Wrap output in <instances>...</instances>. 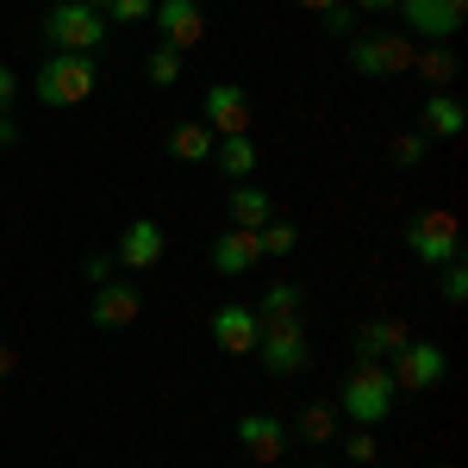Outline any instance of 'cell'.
Listing matches in <instances>:
<instances>
[{
    "instance_id": "1",
    "label": "cell",
    "mask_w": 468,
    "mask_h": 468,
    "mask_svg": "<svg viewBox=\"0 0 468 468\" xmlns=\"http://www.w3.org/2000/svg\"><path fill=\"white\" fill-rule=\"evenodd\" d=\"M394 399H399V388H394V375L381 368V362H356L350 375H344V394H337V412H350L356 425H381L388 412H394Z\"/></svg>"
},
{
    "instance_id": "2",
    "label": "cell",
    "mask_w": 468,
    "mask_h": 468,
    "mask_svg": "<svg viewBox=\"0 0 468 468\" xmlns=\"http://www.w3.org/2000/svg\"><path fill=\"white\" fill-rule=\"evenodd\" d=\"M94 88H101L94 57H69V50H57V57L37 69V81H32V94L44 101V107H81Z\"/></svg>"
},
{
    "instance_id": "3",
    "label": "cell",
    "mask_w": 468,
    "mask_h": 468,
    "mask_svg": "<svg viewBox=\"0 0 468 468\" xmlns=\"http://www.w3.org/2000/svg\"><path fill=\"white\" fill-rule=\"evenodd\" d=\"M44 37H50L57 50H69V57H94V50L107 44V19H101V6L63 0V6L44 13Z\"/></svg>"
},
{
    "instance_id": "4",
    "label": "cell",
    "mask_w": 468,
    "mask_h": 468,
    "mask_svg": "<svg viewBox=\"0 0 468 468\" xmlns=\"http://www.w3.org/2000/svg\"><path fill=\"white\" fill-rule=\"evenodd\" d=\"M406 250L419 256V262H431V269H443V262H456L463 256V238H456V213H419L412 225H406Z\"/></svg>"
},
{
    "instance_id": "5",
    "label": "cell",
    "mask_w": 468,
    "mask_h": 468,
    "mask_svg": "<svg viewBox=\"0 0 468 468\" xmlns=\"http://www.w3.org/2000/svg\"><path fill=\"white\" fill-rule=\"evenodd\" d=\"M256 356H262V368L269 375H300L306 368V331H300V319H262V337H256Z\"/></svg>"
},
{
    "instance_id": "6",
    "label": "cell",
    "mask_w": 468,
    "mask_h": 468,
    "mask_svg": "<svg viewBox=\"0 0 468 468\" xmlns=\"http://www.w3.org/2000/svg\"><path fill=\"white\" fill-rule=\"evenodd\" d=\"M388 375H394L399 394H431L437 381L450 375V356H443L437 344H425V337H412L406 350H394V368H388Z\"/></svg>"
},
{
    "instance_id": "7",
    "label": "cell",
    "mask_w": 468,
    "mask_h": 468,
    "mask_svg": "<svg viewBox=\"0 0 468 468\" xmlns=\"http://www.w3.org/2000/svg\"><path fill=\"white\" fill-rule=\"evenodd\" d=\"M200 125H207L213 138H250V94H244L238 81L207 88V101H200Z\"/></svg>"
},
{
    "instance_id": "8",
    "label": "cell",
    "mask_w": 468,
    "mask_h": 468,
    "mask_svg": "<svg viewBox=\"0 0 468 468\" xmlns=\"http://www.w3.org/2000/svg\"><path fill=\"white\" fill-rule=\"evenodd\" d=\"M412 37H350V69L356 75H406L412 69Z\"/></svg>"
},
{
    "instance_id": "9",
    "label": "cell",
    "mask_w": 468,
    "mask_h": 468,
    "mask_svg": "<svg viewBox=\"0 0 468 468\" xmlns=\"http://www.w3.org/2000/svg\"><path fill=\"white\" fill-rule=\"evenodd\" d=\"M394 6L412 37H450L468 19V0H394Z\"/></svg>"
},
{
    "instance_id": "10",
    "label": "cell",
    "mask_w": 468,
    "mask_h": 468,
    "mask_svg": "<svg viewBox=\"0 0 468 468\" xmlns=\"http://www.w3.org/2000/svg\"><path fill=\"white\" fill-rule=\"evenodd\" d=\"M156 32H163V44L169 50H194L200 37H207V6L200 0H156Z\"/></svg>"
},
{
    "instance_id": "11",
    "label": "cell",
    "mask_w": 468,
    "mask_h": 468,
    "mask_svg": "<svg viewBox=\"0 0 468 468\" xmlns=\"http://www.w3.org/2000/svg\"><path fill=\"white\" fill-rule=\"evenodd\" d=\"M256 337H262V319H256L250 306H218L213 313V344L225 350V356H256Z\"/></svg>"
},
{
    "instance_id": "12",
    "label": "cell",
    "mask_w": 468,
    "mask_h": 468,
    "mask_svg": "<svg viewBox=\"0 0 468 468\" xmlns=\"http://www.w3.org/2000/svg\"><path fill=\"white\" fill-rule=\"evenodd\" d=\"M238 443H244L250 463H282V450H288V425L269 419V412H244V419H238Z\"/></svg>"
},
{
    "instance_id": "13",
    "label": "cell",
    "mask_w": 468,
    "mask_h": 468,
    "mask_svg": "<svg viewBox=\"0 0 468 468\" xmlns=\"http://www.w3.org/2000/svg\"><path fill=\"white\" fill-rule=\"evenodd\" d=\"M138 313H144V293L132 288V282H101V288H94V313H88V319L101 324V331H112V324H132Z\"/></svg>"
},
{
    "instance_id": "14",
    "label": "cell",
    "mask_w": 468,
    "mask_h": 468,
    "mask_svg": "<svg viewBox=\"0 0 468 468\" xmlns=\"http://www.w3.org/2000/svg\"><path fill=\"white\" fill-rule=\"evenodd\" d=\"M412 344V324L406 319H368L356 324V362H381L394 356V350H406Z\"/></svg>"
},
{
    "instance_id": "15",
    "label": "cell",
    "mask_w": 468,
    "mask_h": 468,
    "mask_svg": "<svg viewBox=\"0 0 468 468\" xmlns=\"http://www.w3.org/2000/svg\"><path fill=\"white\" fill-rule=\"evenodd\" d=\"M119 262L125 269H156L163 262V225L156 218H132L125 238H119Z\"/></svg>"
},
{
    "instance_id": "16",
    "label": "cell",
    "mask_w": 468,
    "mask_h": 468,
    "mask_svg": "<svg viewBox=\"0 0 468 468\" xmlns=\"http://www.w3.org/2000/svg\"><path fill=\"white\" fill-rule=\"evenodd\" d=\"M256 262H262V244H256V231H244V225H231V231L213 244V269L218 275H250Z\"/></svg>"
},
{
    "instance_id": "17",
    "label": "cell",
    "mask_w": 468,
    "mask_h": 468,
    "mask_svg": "<svg viewBox=\"0 0 468 468\" xmlns=\"http://www.w3.org/2000/svg\"><path fill=\"white\" fill-rule=\"evenodd\" d=\"M463 125H468V112H463L456 94H431L425 112H419V132H425V138H456Z\"/></svg>"
},
{
    "instance_id": "18",
    "label": "cell",
    "mask_w": 468,
    "mask_h": 468,
    "mask_svg": "<svg viewBox=\"0 0 468 468\" xmlns=\"http://www.w3.org/2000/svg\"><path fill=\"white\" fill-rule=\"evenodd\" d=\"M213 144H218V138L200 125V119H181L176 132H169V156H176V163H207Z\"/></svg>"
},
{
    "instance_id": "19",
    "label": "cell",
    "mask_w": 468,
    "mask_h": 468,
    "mask_svg": "<svg viewBox=\"0 0 468 468\" xmlns=\"http://www.w3.org/2000/svg\"><path fill=\"white\" fill-rule=\"evenodd\" d=\"M288 437H300V443L324 450V443L337 437V412H331L324 399H313V406H300V419H293V431H288Z\"/></svg>"
},
{
    "instance_id": "20",
    "label": "cell",
    "mask_w": 468,
    "mask_h": 468,
    "mask_svg": "<svg viewBox=\"0 0 468 468\" xmlns=\"http://www.w3.org/2000/svg\"><path fill=\"white\" fill-rule=\"evenodd\" d=\"M225 200H231V225H244V231H262V225L275 218V207H269L262 187H231Z\"/></svg>"
},
{
    "instance_id": "21",
    "label": "cell",
    "mask_w": 468,
    "mask_h": 468,
    "mask_svg": "<svg viewBox=\"0 0 468 468\" xmlns=\"http://www.w3.org/2000/svg\"><path fill=\"white\" fill-rule=\"evenodd\" d=\"M213 156H218V169H225V181L256 176V144H250V138H218Z\"/></svg>"
},
{
    "instance_id": "22",
    "label": "cell",
    "mask_w": 468,
    "mask_h": 468,
    "mask_svg": "<svg viewBox=\"0 0 468 468\" xmlns=\"http://www.w3.org/2000/svg\"><path fill=\"white\" fill-rule=\"evenodd\" d=\"M412 69L425 75V88H450V81H456V50L437 44V50H425V57H412Z\"/></svg>"
},
{
    "instance_id": "23",
    "label": "cell",
    "mask_w": 468,
    "mask_h": 468,
    "mask_svg": "<svg viewBox=\"0 0 468 468\" xmlns=\"http://www.w3.org/2000/svg\"><path fill=\"white\" fill-rule=\"evenodd\" d=\"M256 244H262V256H293L300 250V231H293L288 218H269V225L256 231Z\"/></svg>"
},
{
    "instance_id": "24",
    "label": "cell",
    "mask_w": 468,
    "mask_h": 468,
    "mask_svg": "<svg viewBox=\"0 0 468 468\" xmlns=\"http://www.w3.org/2000/svg\"><path fill=\"white\" fill-rule=\"evenodd\" d=\"M256 319H300V288L293 282H275V288L262 293V313Z\"/></svg>"
},
{
    "instance_id": "25",
    "label": "cell",
    "mask_w": 468,
    "mask_h": 468,
    "mask_svg": "<svg viewBox=\"0 0 468 468\" xmlns=\"http://www.w3.org/2000/svg\"><path fill=\"white\" fill-rule=\"evenodd\" d=\"M144 75L156 81V88H176V81H181V50L156 44V50H150V63H144Z\"/></svg>"
},
{
    "instance_id": "26",
    "label": "cell",
    "mask_w": 468,
    "mask_h": 468,
    "mask_svg": "<svg viewBox=\"0 0 468 468\" xmlns=\"http://www.w3.org/2000/svg\"><path fill=\"white\" fill-rule=\"evenodd\" d=\"M388 150H394L399 169H419V163H425V150H431V138H425V132H399Z\"/></svg>"
},
{
    "instance_id": "27",
    "label": "cell",
    "mask_w": 468,
    "mask_h": 468,
    "mask_svg": "<svg viewBox=\"0 0 468 468\" xmlns=\"http://www.w3.org/2000/svg\"><path fill=\"white\" fill-rule=\"evenodd\" d=\"M443 300H450V306H468V269H463V256H456V262H443Z\"/></svg>"
},
{
    "instance_id": "28",
    "label": "cell",
    "mask_w": 468,
    "mask_h": 468,
    "mask_svg": "<svg viewBox=\"0 0 468 468\" xmlns=\"http://www.w3.org/2000/svg\"><path fill=\"white\" fill-rule=\"evenodd\" d=\"M344 456H350V463H375V456H381V443H375V431H368V425H356V431L344 437Z\"/></svg>"
},
{
    "instance_id": "29",
    "label": "cell",
    "mask_w": 468,
    "mask_h": 468,
    "mask_svg": "<svg viewBox=\"0 0 468 468\" xmlns=\"http://www.w3.org/2000/svg\"><path fill=\"white\" fill-rule=\"evenodd\" d=\"M101 6H107L119 26H138V19H150V13H156V0H101Z\"/></svg>"
},
{
    "instance_id": "30",
    "label": "cell",
    "mask_w": 468,
    "mask_h": 468,
    "mask_svg": "<svg viewBox=\"0 0 468 468\" xmlns=\"http://www.w3.org/2000/svg\"><path fill=\"white\" fill-rule=\"evenodd\" d=\"M324 32H331V37H356V6H350V0H337V6L324 13Z\"/></svg>"
},
{
    "instance_id": "31",
    "label": "cell",
    "mask_w": 468,
    "mask_h": 468,
    "mask_svg": "<svg viewBox=\"0 0 468 468\" xmlns=\"http://www.w3.org/2000/svg\"><path fill=\"white\" fill-rule=\"evenodd\" d=\"M81 275H88L94 288H101V282H112V256H88V262H81Z\"/></svg>"
},
{
    "instance_id": "32",
    "label": "cell",
    "mask_w": 468,
    "mask_h": 468,
    "mask_svg": "<svg viewBox=\"0 0 468 468\" xmlns=\"http://www.w3.org/2000/svg\"><path fill=\"white\" fill-rule=\"evenodd\" d=\"M13 94H19V75H13V69H6V63H0V112L13 107Z\"/></svg>"
},
{
    "instance_id": "33",
    "label": "cell",
    "mask_w": 468,
    "mask_h": 468,
    "mask_svg": "<svg viewBox=\"0 0 468 468\" xmlns=\"http://www.w3.org/2000/svg\"><path fill=\"white\" fill-rule=\"evenodd\" d=\"M0 144H19V125H13L6 112H0Z\"/></svg>"
},
{
    "instance_id": "34",
    "label": "cell",
    "mask_w": 468,
    "mask_h": 468,
    "mask_svg": "<svg viewBox=\"0 0 468 468\" xmlns=\"http://www.w3.org/2000/svg\"><path fill=\"white\" fill-rule=\"evenodd\" d=\"M350 6H356V13H388L394 0H350Z\"/></svg>"
},
{
    "instance_id": "35",
    "label": "cell",
    "mask_w": 468,
    "mask_h": 468,
    "mask_svg": "<svg viewBox=\"0 0 468 468\" xmlns=\"http://www.w3.org/2000/svg\"><path fill=\"white\" fill-rule=\"evenodd\" d=\"M300 6H306V13H319V19H324V13H331L337 0H300Z\"/></svg>"
},
{
    "instance_id": "36",
    "label": "cell",
    "mask_w": 468,
    "mask_h": 468,
    "mask_svg": "<svg viewBox=\"0 0 468 468\" xmlns=\"http://www.w3.org/2000/svg\"><path fill=\"white\" fill-rule=\"evenodd\" d=\"M6 375H13V350L0 344V381H6Z\"/></svg>"
},
{
    "instance_id": "37",
    "label": "cell",
    "mask_w": 468,
    "mask_h": 468,
    "mask_svg": "<svg viewBox=\"0 0 468 468\" xmlns=\"http://www.w3.org/2000/svg\"><path fill=\"white\" fill-rule=\"evenodd\" d=\"M81 6H101V0H81Z\"/></svg>"
},
{
    "instance_id": "38",
    "label": "cell",
    "mask_w": 468,
    "mask_h": 468,
    "mask_svg": "<svg viewBox=\"0 0 468 468\" xmlns=\"http://www.w3.org/2000/svg\"><path fill=\"white\" fill-rule=\"evenodd\" d=\"M437 468H450V463H437Z\"/></svg>"
}]
</instances>
